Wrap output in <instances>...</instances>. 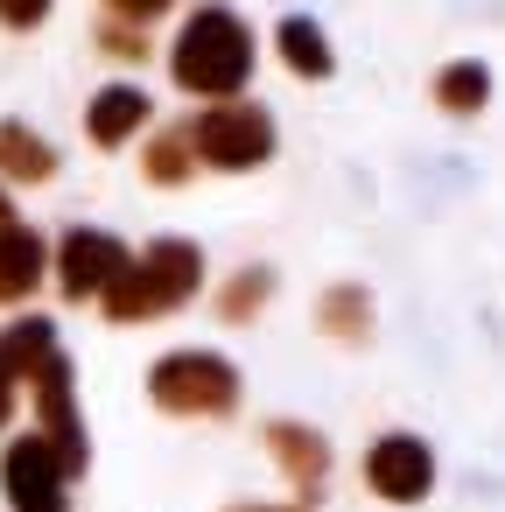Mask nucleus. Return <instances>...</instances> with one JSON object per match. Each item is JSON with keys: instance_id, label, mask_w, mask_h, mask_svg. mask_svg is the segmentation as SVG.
<instances>
[{"instance_id": "3", "label": "nucleus", "mask_w": 505, "mask_h": 512, "mask_svg": "<svg viewBox=\"0 0 505 512\" xmlns=\"http://www.w3.org/2000/svg\"><path fill=\"white\" fill-rule=\"evenodd\" d=\"M183 134H190V155L204 169H225V176H246V169L274 162V113L253 106V99H218Z\"/></svg>"}, {"instance_id": "2", "label": "nucleus", "mask_w": 505, "mask_h": 512, "mask_svg": "<svg viewBox=\"0 0 505 512\" xmlns=\"http://www.w3.org/2000/svg\"><path fill=\"white\" fill-rule=\"evenodd\" d=\"M197 288H204V253L190 239H155L141 260H127L113 274V288L99 302H106L113 323H155V316L183 309Z\"/></svg>"}, {"instance_id": "7", "label": "nucleus", "mask_w": 505, "mask_h": 512, "mask_svg": "<svg viewBox=\"0 0 505 512\" xmlns=\"http://www.w3.org/2000/svg\"><path fill=\"white\" fill-rule=\"evenodd\" d=\"M134 253L113 239V232H92V225H71L64 232V246H57V288L71 295V302H99L106 288H113V274L127 267Z\"/></svg>"}, {"instance_id": "22", "label": "nucleus", "mask_w": 505, "mask_h": 512, "mask_svg": "<svg viewBox=\"0 0 505 512\" xmlns=\"http://www.w3.org/2000/svg\"><path fill=\"white\" fill-rule=\"evenodd\" d=\"M8 421H15V372L0 365V428H8Z\"/></svg>"}, {"instance_id": "15", "label": "nucleus", "mask_w": 505, "mask_h": 512, "mask_svg": "<svg viewBox=\"0 0 505 512\" xmlns=\"http://www.w3.org/2000/svg\"><path fill=\"white\" fill-rule=\"evenodd\" d=\"M484 99H491V71L477 57H456V64L435 71V106L442 113H484Z\"/></svg>"}, {"instance_id": "18", "label": "nucleus", "mask_w": 505, "mask_h": 512, "mask_svg": "<svg viewBox=\"0 0 505 512\" xmlns=\"http://www.w3.org/2000/svg\"><path fill=\"white\" fill-rule=\"evenodd\" d=\"M267 295H274V274H267V267H246V274L218 295V316H225V323H246V316L267 309Z\"/></svg>"}, {"instance_id": "14", "label": "nucleus", "mask_w": 505, "mask_h": 512, "mask_svg": "<svg viewBox=\"0 0 505 512\" xmlns=\"http://www.w3.org/2000/svg\"><path fill=\"white\" fill-rule=\"evenodd\" d=\"M57 351V330H50V316H22V323H8V330H0V365H8L15 372V386L43 365Z\"/></svg>"}, {"instance_id": "21", "label": "nucleus", "mask_w": 505, "mask_h": 512, "mask_svg": "<svg viewBox=\"0 0 505 512\" xmlns=\"http://www.w3.org/2000/svg\"><path fill=\"white\" fill-rule=\"evenodd\" d=\"M99 50H106V57H134V64H141V57H148V36H141V29L106 22V29H99Z\"/></svg>"}, {"instance_id": "24", "label": "nucleus", "mask_w": 505, "mask_h": 512, "mask_svg": "<svg viewBox=\"0 0 505 512\" xmlns=\"http://www.w3.org/2000/svg\"><path fill=\"white\" fill-rule=\"evenodd\" d=\"M0 225H15V204H8V190H0Z\"/></svg>"}, {"instance_id": "9", "label": "nucleus", "mask_w": 505, "mask_h": 512, "mask_svg": "<svg viewBox=\"0 0 505 512\" xmlns=\"http://www.w3.org/2000/svg\"><path fill=\"white\" fill-rule=\"evenodd\" d=\"M267 449H274L281 477H288L302 498L323 491V477H330V442H323L316 428H302V421H267Z\"/></svg>"}, {"instance_id": "5", "label": "nucleus", "mask_w": 505, "mask_h": 512, "mask_svg": "<svg viewBox=\"0 0 505 512\" xmlns=\"http://www.w3.org/2000/svg\"><path fill=\"white\" fill-rule=\"evenodd\" d=\"M29 386H36V414H43V442L64 456V470L78 477L85 463H92V449H85V414H78V372H71V358L64 351H50L36 372H29Z\"/></svg>"}, {"instance_id": "10", "label": "nucleus", "mask_w": 505, "mask_h": 512, "mask_svg": "<svg viewBox=\"0 0 505 512\" xmlns=\"http://www.w3.org/2000/svg\"><path fill=\"white\" fill-rule=\"evenodd\" d=\"M50 274V246L29 225H0V302L36 295V281Z\"/></svg>"}, {"instance_id": "4", "label": "nucleus", "mask_w": 505, "mask_h": 512, "mask_svg": "<svg viewBox=\"0 0 505 512\" xmlns=\"http://www.w3.org/2000/svg\"><path fill=\"white\" fill-rule=\"evenodd\" d=\"M148 400L162 414H190V421L232 414L239 407V365L218 351H169L148 365Z\"/></svg>"}, {"instance_id": "8", "label": "nucleus", "mask_w": 505, "mask_h": 512, "mask_svg": "<svg viewBox=\"0 0 505 512\" xmlns=\"http://www.w3.org/2000/svg\"><path fill=\"white\" fill-rule=\"evenodd\" d=\"M365 484L386 498V505H421L435 491V456L421 435H379L365 449Z\"/></svg>"}, {"instance_id": "11", "label": "nucleus", "mask_w": 505, "mask_h": 512, "mask_svg": "<svg viewBox=\"0 0 505 512\" xmlns=\"http://www.w3.org/2000/svg\"><path fill=\"white\" fill-rule=\"evenodd\" d=\"M148 127V92L141 85H106L99 99H92V113H85V134L99 141V148H120V141H134Z\"/></svg>"}, {"instance_id": "6", "label": "nucleus", "mask_w": 505, "mask_h": 512, "mask_svg": "<svg viewBox=\"0 0 505 512\" xmlns=\"http://www.w3.org/2000/svg\"><path fill=\"white\" fill-rule=\"evenodd\" d=\"M0 484H8L15 512H64L71 505V470H64V456L43 435L8 442V456H0Z\"/></svg>"}, {"instance_id": "19", "label": "nucleus", "mask_w": 505, "mask_h": 512, "mask_svg": "<svg viewBox=\"0 0 505 512\" xmlns=\"http://www.w3.org/2000/svg\"><path fill=\"white\" fill-rule=\"evenodd\" d=\"M50 8H57V0H0V29L29 36V29H43V22H50Z\"/></svg>"}, {"instance_id": "16", "label": "nucleus", "mask_w": 505, "mask_h": 512, "mask_svg": "<svg viewBox=\"0 0 505 512\" xmlns=\"http://www.w3.org/2000/svg\"><path fill=\"white\" fill-rule=\"evenodd\" d=\"M316 323L330 330V337H344V344H358L365 330H372V295L365 288H351V281H337L323 302H316Z\"/></svg>"}, {"instance_id": "17", "label": "nucleus", "mask_w": 505, "mask_h": 512, "mask_svg": "<svg viewBox=\"0 0 505 512\" xmlns=\"http://www.w3.org/2000/svg\"><path fill=\"white\" fill-rule=\"evenodd\" d=\"M141 169H148V183H162V190L190 183V169H197V155H190V134H183V127H162V134L148 141Z\"/></svg>"}, {"instance_id": "1", "label": "nucleus", "mask_w": 505, "mask_h": 512, "mask_svg": "<svg viewBox=\"0 0 505 512\" xmlns=\"http://www.w3.org/2000/svg\"><path fill=\"white\" fill-rule=\"evenodd\" d=\"M169 71H176V85L183 92H197V99H239L246 92V78H253V29L232 15V8H197L190 22H183V36H176V50H169Z\"/></svg>"}, {"instance_id": "12", "label": "nucleus", "mask_w": 505, "mask_h": 512, "mask_svg": "<svg viewBox=\"0 0 505 512\" xmlns=\"http://www.w3.org/2000/svg\"><path fill=\"white\" fill-rule=\"evenodd\" d=\"M0 176L8 183H50L57 176V148L36 127H22V120H0Z\"/></svg>"}, {"instance_id": "23", "label": "nucleus", "mask_w": 505, "mask_h": 512, "mask_svg": "<svg viewBox=\"0 0 505 512\" xmlns=\"http://www.w3.org/2000/svg\"><path fill=\"white\" fill-rule=\"evenodd\" d=\"M232 512H302V505H232Z\"/></svg>"}, {"instance_id": "13", "label": "nucleus", "mask_w": 505, "mask_h": 512, "mask_svg": "<svg viewBox=\"0 0 505 512\" xmlns=\"http://www.w3.org/2000/svg\"><path fill=\"white\" fill-rule=\"evenodd\" d=\"M274 50H281V64H288L295 78H330V71H337V57H330L323 29H316L309 15H288V22L274 29Z\"/></svg>"}, {"instance_id": "20", "label": "nucleus", "mask_w": 505, "mask_h": 512, "mask_svg": "<svg viewBox=\"0 0 505 512\" xmlns=\"http://www.w3.org/2000/svg\"><path fill=\"white\" fill-rule=\"evenodd\" d=\"M176 0H106V15L120 22V29H148L155 15H169Z\"/></svg>"}]
</instances>
